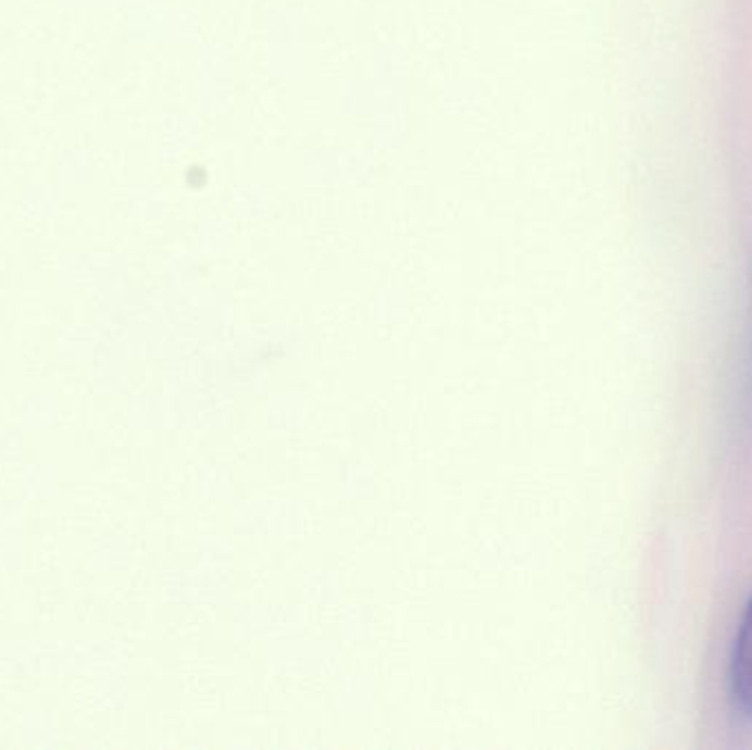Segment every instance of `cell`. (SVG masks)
I'll use <instances>...</instances> for the list:
<instances>
[{
    "label": "cell",
    "instance_id": "cell-1",
    "mask_svg": "<svg viewBox=\"0 0 752 750\" xmlns=\"http://www.w3.org/2000/svg\"><path fill=\"white\" fill-rule=\"evenodd\" d=\"M113 667L111 649L102 642L68 640H0V674L62 676L84 674L100 680Z\"/></svg>",
    "mask_w": 752,
    "mask_h": 750
},
{
    "label": "cell",
    "instance_id": "cell-2",
    "mask_svg": "<svg viewBox=\"0 0 752 750\" xmlns=\"http://www.w3.org/2000/svg\"><path fill=\"white\" fill-rule=\"evenodd\" d=\"M728 683L735 713L752 724V597L743 608L737 629Z\"/></svg>",
    "mask_w": 752,
    "mask_h": 750
},
{
    "label": "cell",
    "instance_id": "cell-3",
    "mask_svg": "<svg viewBox=\"0 0 752 750\" xmlns=\"http://www.w3.org/2000/svg\"><path fill=\"white\" fill-rule=\"evenodd\" d=\"M18 730L29 748L51 750L60 741V720L55 711L49 709H27L18 720Z\"/></svg>",
    "mask_w": 752,
    "mask_h": 750
},
{
    "label": "cell",
    "instance_id": "cell-4",
    "mask_svg": "<svg viewBox=\"0 0 752 750\" xmlns=\"http://www.w3.org/2000/svg\"><path fill=\"white\" fill-rule=\"evenodd\" d=\"M62 418V403L55 395L36 392L27 395L21 403V423L34 434H47L58 427Z\"/></svg>",
    "mask_w": 752,
    "mask_h": 750
},
{
    "label": "cell",
    "instance_id": "cell-5",
    "mask_svg": "<svg viewBox=\"0 0 752 750\" xmlns=\"http://www.w3.org/2000/svg\"><path fill=\"white\" fill-rule=\"evenodd\" d=\"M62 476L55 464H29L21 474V491L32 502H49L60 493Z\"/></svg>",
    "mask_w": 752,
    "mask_h": 750
},
{
    "label": "cell",
    "instance_id": "cell-6",
    "mask_svg": "<svg viewBox=\"0 0 752 750\" xmlns=\"http://www.w3.org/2000/svg\"><path fill=\"white\" fill-rule=\"evenodd\" d=\"M55 350L64 359H71V361H84V359L96 357V350H98L96 330L84 324L66 326L55 337Z\"/></svg>",
    "mask_w": 752,
    "mask_h": 750
},
{
    "label": "cell",
    "instance_id": "cell-7",
    "mask_svg": "<svg viewBox=\"0 0 752 750\" xmlns=\"http://www.w3.org/2000/svg\"><path fill=\"white\" fill-rule=\"evenodd\" d=\"M122 548L115 537H92L88 546V561L98 571H113L120 566Z\"/></svg>",
    "mask_w": 752,
    "mask_h": 750
},
{
    "label": "cell",
    "instance_id": "cell-8",
    "mask_svg": "<svg viewBox=\"0 0 752 750\" xmlns=\"http://www.w3.org/2000/svg\"><path fill=\"white\" fill-rule=\"evenodd\" d=\"M25 561V533H0V573H14Z\"/></svg>",
    "mask_w": 752,
    "mask_h": 750
},
{
    "label": "cell",
    "instance_id": "cell-9",
    "mask_svg": "<svg viewBox=\"0 0 752 750\" xmlns=\"http://www.w3.org/2000/svg\"><path fill=\"white\" fill-rule=\"evenodd\" d=\"M25 455V438L18 429L0 427V468L18 464Z\"/></svg>",
    "mask_w": 752,
    "mask_h": 750
}]
</instances>
